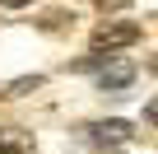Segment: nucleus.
<instances>
[{
  "mask_svg": "<svg viewBox=\"0 0 158 154\" xmlns=\"http://www.w3.org/2000/svg\"><path fill=\"white\" fill-rule=\"evenodd\" d=\"M130 42H139V24L135 19H102L98 28H93V37H89V47H93V56H112V51H121V47H130Z\"/></svg>",
  "mask_w": 158,
  "mask_h": 154,
  "instance_id": "f257e3e1",
  "label": "nucleus"
},
{
  "mask_svg": "<svg viewBox=\"0 0 158 154\" xmlns=\"http://www.w3.org/2000/svg\"><path fill=\"white\" fill-rule=\"evenodd\" d=\"M135 75H139V70H135V61H126V56H112V61H107V56H102L98 89H102V94H121V89H130V84H135Z\"/></svg>",
  "mask_w": 158,
  "mask_h": 154,
  "instance_id": "f03ea898",
  "label": "nucleus"
},
{
  "mask_svg": "<svg viewBox=\"0 0 158 154\" xmlns=\"http://www.w3.org/2000/svg\"><path fill=\"white\" fill-rule=\"evenodd\" d=\"M84 135H89V140H98V149H116L121 140H130V135H135V126H130V121H121V117H112V121H93V126H84Z\"/></svg>",
  "mask_w": 158,
  "mask_h": 154,
  "instance_id": "7ed1b4c3",
  "label": "nucleus"
},
{
  "mask_svg": "<svg viewBox=\"0 0 158 154\" xmlns=\"http://www.w3.org/2000/svg\"><path fill=\"white\" fill-rule=\"evenodd\" d=\"M0 154H33V135L23 126H0Z\"/></svg>",
  "mask_w": 158,
  "mask_h": 154,
  "instance_id": "20e7f679",
  "label": "nucleus"
},
{
  "mask_svg": "<svg viewBox=\"0 0 158 154\" xmlns=\"http://www.w3.org/2000/svg\"><path fill=\"white\" fill-rule=\"evenodd\" d=\"M42 84H47L42 75H23V80H14V84L0 89V98H23V94H33V89H42Z\"/></svg>",
  "mask_w": 158,
  "mask_h": 154,
  "instance_id": "39448f33",
  "label": "nucleus"
},
{
  "mask_svg": "<svg viewBox=\"0 0 158 154\" xmlns=\"http://www.w3.org/2000/svg\"><path fill=\"white\" fill-rule=\"evenodd\" d=\"M70 24H74L70 10H47V14L37 19V28H47V33H60V28H70Z\"/></svg>",
  "mask_w": 158,
  "mask_h": 154,
  "instance_id": "423d86ee",
  "label": "nucleus"
},
{
  "mask_svg": "<svg viewBox=\"0 0 158 154\" xmlns=\"http://www.w3.org/2000/svg\"><path fill=\"white\" fill-rule=\"evenodd\" d=\"M144 121H149V126H158V98H153V103H144Z\"/></svg>",
  "mask_w": 158,
  "mask_h": 154,
  "instance_id": "0eeeda50",
  "label": "nucleus"
},
{
  "mask_svg": "<svg viewBox=\"0 0 158 154\" xmlns=\"http://www.w3.org/2000/svg\"><path fill=\"white\" fill-rule=\"evenodd\" d=\"M23 5H33V0H0V10H23Z\"/></svg>",
  "mask_w": 158,
  "mask_h": 154,
  "instance_id": "6e6552de",
  "label": "nucleus"
},
{
  "mask_svg": "<svg viewBox=\"0 0 158 154\" xmlns=\"http://www.w3.org/2000/svg\"><path fill=\"white\" fill-rule=\"evenodd\" d=\"M93 154H121V149H93Z\"/></svg>",
  "mask_w": 158,
  "mask_h": 154,
  "instance_id": "1a4fd4ad",
  "label": "nucleus"
},
{
  "mask_svg": "<svg viewBox=\"0 0 158 154\" xmlns=\"http://www.w3.org/2000/svg\"><path fill=\"white\" fill-rule=\"evenodd\" d=\"M98 5H107V0H98Z\"/></svg>",
  "mask_w": 158,
  "mask_h": 154,
  "instance_id": "9d476101",
  "label": "nucleus"
}]
</instances>
